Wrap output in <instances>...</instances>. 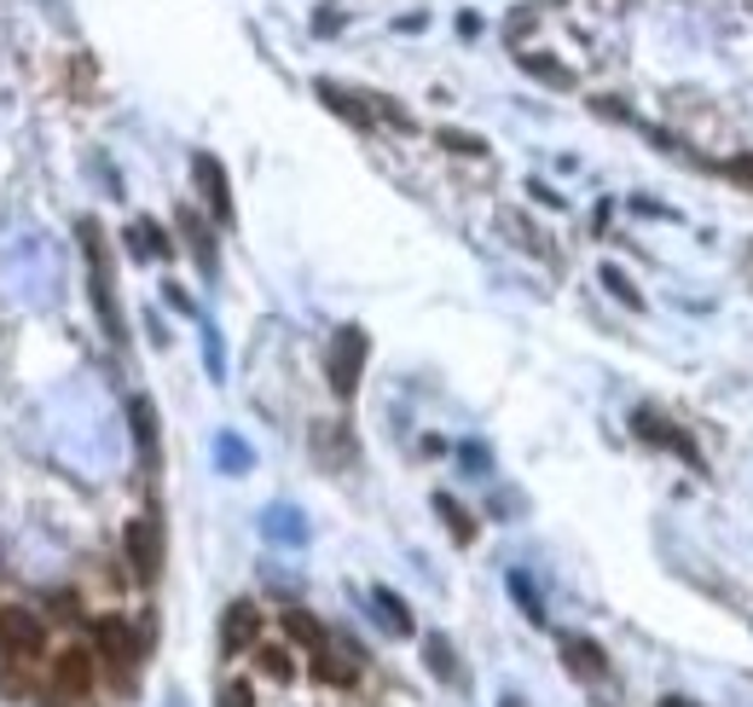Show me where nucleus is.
<instances>
[{"instance_id": "nucleus-13", "label": "nucleus", "mask_w": 753, "mask_h": 707, "mask_svg": "<svg viewBox=\"0 0 753 707\" xmlns=\"http://www.w3.org/2000/svg\"><path fill=\"white\" fill-rule=\"evenodd\" d=\"M128 423H134V441H139V464L157 470V407H151L146 395L128 400Z\"/></svg>"}, {"instance_id": "nucleus-11", "label": "nucleus", "mask_w": 753, "mask_h": 707, "mask_svg": "<svg viewBox=\"0 0 753 707\" xmlns=\"http://www.w3.org/2000/svg\"><path fill=\"white\" fill-rule=\"evenodd\" d=\"M562 661H568V673L585 679V684L608 679V655H603V643H592V638H562Z\"/></svg>"}, {"instance_id": "nucleus-30", "label": "nucleus", "mask_w": 753, "mask_h": 707, "mask_svg": "<svg viewBox=\"0 0 753 707\" xmlns=\"http://www.w3.org/2000/svg\"><path fill=\"white\" fill-rule=\"evenodd\" d=\"M336 24H342L336 12H319V18H313V30H319V35H336Z\"/></svg>"}, {"instance_id": "nucleus-3", "label": "nucleus", "mask_w": 753, "mask_h": 707, "mask_svg": "<svg viewBox=\"0 0 753 707\" xmlns=\"http://www.w3.org/2000/svg\"><path fill=\"white\" fill-rule=\"evenodd\" d=\"M365 354H372V337H365L360 326H342V331L331 337V354H324V377H331L336 400H349V395L360 389Z\"/></svg>"}, {"instance_id": "nucleus-27", "label": "nucleus", "mask_w": 753, "mask_h": 707, "mask_svg": "<svg viewBox=\"0 0 753 707\" xmlns=\"http://www.w3.org/2000/svg\"><path fill=\"white\" fill-rule=\"evenodd\" d=\"M215 707H255V691H250V684H227Z\"/></svg>"}, {"instance_id": "nucleus-9", "label": "nucleus", "mask_w": 753, "mask_h": 707, "mask_svg": "<svg viewBox=\"0 0 753 707\" xmlns=\"http://www.w3.org/2000/svg\"><path fill=\"white\" fill-rule=\"evenodd\" d=\"M313 93L324 99V111H336L342 123H354L360 134H372L377 128V111H372V93H354V88H336V82H313Z\"/></svg>"}, {"instance_id": "nucleus-32", "label": "nucleus", "mask_w": 753, "mask_h": 707, "mask_svg": "<svg viewBox=\"0 0 753 707\" xmlns=\"http://www.w3.org/2000/svg\"><path fill=\"white\" fill-rule=\"evenodd\" d=\"M551 7H562V0H551Z\"/></svg>"}, {"instance_id": "nucleus-25", "label": "nucleus", "mask_w": 753, "mask_h": 707, "mask_svg": "<svg viewBox=\"0 0 753 707\" xmlns=\"http://www.w3.org/2000/svg\"><path fill=\"white\" fill-rule=\"evenodd\" d=\"M511 592H516V603H522L527 620H545V609H539V597H534V585H527V574H511Z\"/></svg>"}, {"instance_id": "nucleus-5", "label": "nucleus", "mask_w": 753, "mask_h": 707, "mask_svg": "<svg viewBox=\"0 0 753 707\" xmlns=\"http://www.w3.org/2000/svg\"><path fill=\"white\" fill-rule=\"evenodd\" d=\"M632 435H638V441H649V447H661V453H673V458H684L696 476H707V458H701V447H696V441H689V435L678 430V423H666L661 412H632Z\"/></svg>"}, {"instance_id": "nucleus-29", "label": "nucleus", "mask_w": 753, "mask_h": 707, "mask_svg": "<svg viewBox=\"0 0 753 707\" xmlns=\"http://www.w3.org/2000/svg\"><path fill=\"white\" fill-rule=\"evenodd\" d=\"M267 528L278 534V539H301V522H290V511H273V522Z\"/></svg>"}, {"instance_id": "nucleus-14", "label": "nucleus", "mask_w": 753, "mask_h": 707, "mask_svg": "<svg viewBox=\"0 0 753 707\" xmlns=\"http://www.w3.org/2000/svg\"><path fill=\"white\" fill-rule=\"evenodd\" d=\"M180 232H186V244H192V255H197L203 278H215V273H220V255H215V232L203 227V220H197L192 209H180Z\"/></svg>"}, {"instance_id": "nucleus-24", "label": "nucleus", "mask_w": 753, "mask_h": 707, "mask_svg": "<svg viewBox=\"0 0 753 707\" xmlns=\"http://www.w3.org/2000/svg\"><path fill=\"white\" fill-rule=\"evenodd\" d=\"M372 111H377V123H389V128H400V134H412V116H406L400 105H389L383 93H372Z\"/></svg>"}, {"instance_id": "nucleus-12", "label": "nucleus", "mask_w": 753, "mask_h": 707, "mask_svg": "<svg viewBox=\"0 0 753 707\" xmlns=\"http://www.w3.org/2000/svg\"><path fill=\"white\" fill-rule=\"evenodd\" d=\"M313 679L331 684V691H349V684L360 679V655L336 650V643H324V650H313Z\"/></svg>"}, {"instance_id": "nucleus-10", "label": "nucleus", "mask_w": 753, "mask_h": 707, "mask_svg": "<svg viewBox=\"0 0 753 707\" xmlns=\"http://www.w3.org/2000/svg\"><path fill=\"white\" fill-rule=\"evenodd\" d=\"M261 643V609L250 597H238L227 615H220V650L227 655H243V650H255Z\"/></svg>"}, {"instance_id": "nucleus-15", "label": "nucleus", "mask_w": 753, "mask_h": 707, "mask_svg": "<svg viewBox=\"0 0 753 707\" xmlns=\"http://www.w3.org/2000/svg\"><path fill=\"white\" fill-rule=\"evenodd\" d=\"M516 65L534 76V82H545V88H557V93H568L574 88V70L562 65V58H551V53H516Z\"/></svg>"}, {"instance_id": "nucleus-7", "label": "nucleus", "mask_w": 753, "mask_h": 707, "mask_svg": "<svg viewBox=\"0 0 753 707\" xmlns=\"http://www.w3.org/2000/svg\"><path fill=\"white\" fill-rule=\"evenodd\" d=\"M93 638H99V655H105V666H116V679H134L139 655H146V638H139L128 620H99Z\"/></svg>"}, {"instance_id": "nucleus-20", "label": "nucleus", "mask_w": 753, "mask_h": 707, "mask_svg": "<svg viewBox=\"0 0 753 707\" xmlns=\"http://www.w3.org/2000/svg\"><path fill=\"white\" fill-rule=\"evenodd\" d=\"M255 661H261V673L278 679V684L296 679V661H290V650H278V643H255Z\"/></svg>"}, {"instance_id": "nucleus-19", "label": "nucleus", "mask_w": 753, "mask_h": 707, "mask_svg": "<svg viewBox=\"0 0 753 707\" xmlns=\"http://www.w3.org/2000/svg\"><path fill=\"white\" fill-rule=\"evenodd\" d=\"M372 603H377V620L389 626L395 638H406V632H412V609H406V603H400L395 592H372Z\"/></svg>"}, {"instance_id": "nucleus-4", "label": "nucleus", "mask_w": 753, "mask_h": 707, "mask_svg": "<svg viewBox=\"0 0 753 707\" xmlns=\"http://www.w3.org/2000/svg\"><path fill=\"white\" fill-rule=\"evenodd\" d=\"M122 557H128L134 580H157L162 574V522L157 516H134L128 528H122Z\"/></svg>"}, {"instance_id": "nucleus-21", "label": "nucleus", "mask_w": 753, "mask_h": 707, "mask_svg": "<svg viewBox=\"0 0 753 707\" xmlns=\"http://www.w3.org/2000/svg\"><path fill=\"white\" fill-rule=\"evenodd\" d=\"M435 146L458 151V157H487V139H481V134H464V128H441V134H435Z\"/></svg>"}, {"instance_id": "nucleus-23", "label": "nucleus", "mask_w": 753, "mask_h": 707, "mask_svg": "<svg viewBox=\"0 0 753 707\" xmlns=\"http://www.w3.org/2000/svg\"><path fill=\"white\" fill-rule=\"evenodd\" d=\"M603 285H608V296H615V301H626V308H643V296L632 290V278H626L620 267H603Z\"/></svg>"}, {"instance_id": "nucleus-31", "label": "nucleus", "mask_w": 753, "mask_h": 707, "mask_svg": "<svg viewBox=\"0 0 753 707\" xmlns=\"http://www.w3.org/2000/svg\"><path fill=\"white\" fill-rule=\"evenodd\" d=\"M661 707H696V702H684V696H666Z\"/></svg>"}, {"instance_id": "nucleus-16", "label": "nucleus", "mask_w": 753, "mask_h": 707, "mask_svg": "<svg viewBox=\"0 0 753 707\" xmlns=\"http://www.w3.org/2000/svg\"><path fill=\"white\" fill-rule=\"evenodd\" d=\"M313 447H319V458L331 464V470L354 464V435L342 430V423H319V430H313Z\"/></svg>"}, {"instance_id": "nucleus-22", "label": "nucleus", "mask_w": 753, "mask_h": 707, "mask_svg": "<svg viewBox=\"0 0 753 707\" xmlns=\"http://www.w3.org/2000/svg\"><path fill=\"white\" fill-rule=\"evenodd\" d=\"M423 655H430V673L435 679H446V684L458 679V661H453V643H446V638H430V643H423Z\"/></svg>"}, {"instance_id": "nucleus-2", "label": "nucleus", "mask_w": 753, "mask_h": 707, "mask_svg": "<svg viewBox=\"0 0 753 707\" xmlns=\"http://www.w3.org/2000/svg\"><path fill=\"white\" fill-rule=\"evenodd\" d=\"M47 620H41L35 609H18V603H7L0 609V655L7 661H47Z\"/></svg>"}, {"instance_id": "nucleus-6", "label": "nucleus", "mask_w": 753, "mask_h": 707, "mask_svg": "<svg viewBox=\"0 0 753 707\" xmlns=\"http://www.w3.org/2000/svg\"><path fill=\"white\" fill-rule=\"evenodd\" d=\"M53 696L58 702H88L93 696V650H81V643H65V650L53 655Z\"/></svg>"}, {"instance_id": "nucleus-28", "label": "nucleus", "mask_w": 753, "mask_h": 707, "mask_svg": "<svg viewBox=\"0 0 753 707\" xmlns=\"http://www.w3.org/2000/svg\"><path fill=\"white\" fill-rule=\"evenodd\" d=\"M730 180H737V186H748L753 192V157H730V163H719Z\"/></svg>"}, {"instance_id": "nucleus-1", "label": "nucleus", "mask_w": 753, "mask_h": 707, "mask_svg": "<svg viewBox=\"0 0 753 707\" xmlns=\"http://www.w3.org/2000/svg\"><path fill=\"white\" fill-rule=\"evenodd\" d=\"M81 255H88V290H93V313H99V326H105L111 342H122V313H116V296H111L105 232H99V220H81Z\"/></svg>"}, {"instance_id": "nucleus-26", "label": "nucleus", "mask_w": 753, "mask_h": 707, "mask_svg": "<svg viewBox=\"0 0 753 707\" xmlns=\"http://www.w3.org/2000/svg\"><path fill=\"white\" fill-rule=\"evenodd\" d=\"M220 458H227V470L238 476V470H250V447H243L238 435H220Z\"/></svg>"}, {"instance_id": "nucleus-17", "label": "nucleus", "mask_w": 753, "mask_h": 707, "mask_svg": "<svg viewBox=\"0 0 753 707\" xmlns=\"http://www.w3.org/2000/svg\"><path fill=\"white\" fill-rule=\"evenodd\" d=\"M284 632H290V638H296V643H301V650H308V655H313V650H324V643H331V632H324V626H319V620H313L308 609H284Z\"/></svg>"}, {"instance_id": "nucleus-8", "label": "nucleus", "mask_w": 753, "mask_h": 707, "mask_svg": "<svg viewBox=\"0 0 753 707\" xmlns=\"http://www.w3.org/2000/svg\"><path fill=\"white\" fill-rule=\"evenodd\" d=\"M192 174H197V192H203V204H209V215L220 220V227H232V186H227V169H220L209 151H197V157H192Z\"/></svg>"}, {"instance_id": "nucleus-18", "label": "nucleus", "mask_w": 753, "mask_h": 707, "mask_svg": "<svg viewBox=\"0 0 753 707\" xmlns=\"http://www.w3.org/2000/svg\"><path fill=\"white\" fill-rule=\"evenodd\" d=\"M435 511H441V522H446V534H453L458 545H470V539H476V522H470V511H464L458 499H446V493H435Z\"/></svg>"}]
</instances>
